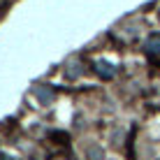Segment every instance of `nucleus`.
Here are the masks:
<instances>
[{
  "mask_svg": "<svg viewBox=\"0 0 160 160\" xmlns=\"http://www.w3.org/2000/svg\"><path fill=\"white\" fill-rule=\"evenodd\" d=\"M2 160H7V156H2ZM9 160H14V158H9Z\"/></svg>",
  "mask_w": 160,
  "mask_h": 160,
  "instance_id": "obj_1",
  "label": "nucleus"
}]
</instances>
